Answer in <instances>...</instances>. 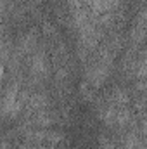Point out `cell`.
Segmentation results:
<instances>
[]
</instances>
